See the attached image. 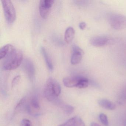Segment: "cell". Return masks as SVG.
Segmentation results:
<instances>
[{"instance_id": "obj_1", "label": "cell", "mask_w": 126, "mask_h": 126, "mask_svg": "<svg viewBox=\"0 0 126 126\" xmlns=\"http://www.w3.org/2000/svg\"><path fill=\"white\" fill-rule=\"evenodd\" d=\"M44 95L48 101L56 103L61 92V88L59 82L53 78L48 79L44 89Z\"/></svg>"}, {"instance_id": "obj_2", "label": "cell", "mask_w": 126, "mask_h": 126, "mask_svg": "<svg viewBox=\"0 0 126 126\" xmlns=\"http://www.w3.org/2000/svg\"><path fill=\"white\" fill-rule=\"evenodd\" d=\"M3 63V69L12 70L18 67L22 62L23 55L21 50L14 49L6 56Z\"/></svg>"}, {"instance_id": "obj_3", "label": "cell", "mask_w": 126, "mask_h": 126, "mask_svg": "<svg viewBox=\"0 0 126 126\" xmlns=\"http://www.w3.org/2000/svg\"><path fill=\"white\" fill-rule=\"evenodd\" d=\"M5 17L8 22L13 23L16 18V12L12 2L10 0H1Z\"/></svg>"}, {"instance_id": "obj_4", "label": "cell", "mask_w": 126, "mask_h": 126, "mask_svg": "<svg viewBox=\"0 0 126 126\" xmlns=\"http://www.w3.org/2000/svg\"><path fill=\"white\" fill-rule=\"evenodd\" d=\"M110 26L113 29L120 30L126 28V16L119 14H113L109 19Z\"/></svg>"}, {"instance_id": "obj_5", "label": "cell", "mask_w": 126, "mask_h": 126, "mask_svg": "<svg viewBox=\"0 0 126 126\" xmlns=\"http://www.w3.org/2000/svg\"><path fill=\"white\" fill-rule=\"evenodd\" d=\"M54 2V0H40L39 8L40 16L43 18L46 19L48 17Z\"/></svg>"}, {"instance_id": "obj_6", "label": "cell", "mask_w": 126, "mask_h": 126, "mask_svg": "<svg viewBox=\"0 0 126 126\" xmlns=\"http://www.w3.org/2000/svg\"><path fill=\"white\" fill-rule=\"evenodd\" d=\"M40 109V106L36 95H33L28 100V107L27 111L29 113L32 115H36Z\"/></svg>"}, {"instance_id": "obj_7", "label": "cell", "mask_w": 126, "mask_h": 126, "mask_svg": "<svg viewBox=\"0 0 126 126\" xmlns=\"http://www.w3.org/2000/svg\"><path fill=\"white\" fill-rule=\"evenodd\" d=\"M112 39L105 36H97L91 39L90 43L93 46L96 47H103L112 42Z\"/></svg>"}, {"instance_id": "obj_8", "label": "cell", "mask_w": 126, "mask_h": 126, "mask_svg": "<svg viewBox=\"0 0 126 126\" xmlns=\"http://www.w3.org/2000/svg\"><path fill=\"white\" fill-rule=\"evenodd\" d=\"M72 50L73 53L71 58V62L73 64H77L81 60L84 51L81 48L76 45L73 46Z\"/></svg>"}, {"instance_id": "obj_9", "label": "cell", "mask_w": 126, "mask_h": 126, "mask_svg": "<svg viewBox=\"0 0 126 126\" xmlns=\"http://www.w3.org/2000/svg\"><path fill=\"white\" fill-rule=\"evenodd\" d=\"M23 66L29 79L32 80L34 77L35 69L33 64L31 60L29 59H25L23 63Z\"/></svg>"}, {"instance_id": "obj_10", "label": "cell", "mask_w": 126, "mask_h": 126, "mask_svg": "<svg viewBox=\"0 0 126 126\" xmlns=\"http://www.w3.org/2000/svg\"><path fill=\"white\" fill-rule=\"evenodd\" d=\"M82 77V76H75L65 77L63 79V83L64 86L67 87H77Z\"/></svg>"}, {"instance_id": "obj_11", "label": "cell", "mask_w": 126, "mask_h": 126, "mask_svg": "<svg viewBox=\"0 0 126 126\" xmlns=\"http://www.w3.org/2000/svg\"><path fill=\"white\" fill-rule=\"evenodd\" d=\"M28 98L25 97L23 98L18 102L15 107V113H18L22 111H26L28 106Z\"/></svg>"}, {"instance_id": "obj_12", "label": "cell", "mask_w": 126, "mask_h": 126, "mask_svg": "<svg viewBox=\"0 0 126 126\" xmlns=\"http://www.w3.org/2000/svg\"><path fill=\"white\" fill-rule=\"evenodd\" d=\"M98 103L100 107L106 110H113L115 109L116 105L112 102L107 99L99 100Z\"/></svg>"}, {"instance_id": "obj_13", "label": "cell", "mask_w": 126, "mask_h": 126, "mask_svg": "<svg viewBox=\"0 0 126 126\" xmlns=\"http://www.w3.org/2000/svg\"><path fill=\"white\" fill-rule=\"evenodd\" d=\"M14 49L13 46L11 44H7L1 47L0 50V59L1 60L6 57Z\"/></svg>"}, {"instance_id": "obj_14", "label": "cell", "mask_w": 126, "mask_h": 126, "mask_svg": "<svg viewBox=\"0 0 126 126\" xmlns=\"http://www.w3.org/2000/svg\"><path fill=\"white\" fill-rule=\"evenodd\" d=\"M40 51H41V53L42 54L44 59H45L46 64H47V66L49 70L51 71H53V63H52L51 60L48 56V54L47 53L46 50H45L44 47H41V48H40Z\"/></svg>"}, {"instance_id": "obj_15", "label": "cell", "mask_w": 126, "mask_h": 126, "mask_svg": "<svg viewBox=\"0 0 126 126\" xmlns=\"http://www.w3.org/2000/svg\"><path fill=\"white\" fill-rule=\"evenodd\" d=\"M75 35V31L72 27H69L66 29L64 34L65 41L67 43L71 42Z\"/></svg>"}, {"instance_id": "obj_16", "label": "cell", "mask_w": 126, "mask_h": 126, "mask_svg": "<svg viewBox=\"0 0 126 126\" xmlns=\"http://www.w3.org/2000/svg\"><path fill=\"white\" fill-rule=\"evenodd\" d=\"M60 107L62 108L64 111L67 114H71L74 110V108L73 106L69 105L66 104L63 102L60 105Z\"/></svg>"}, {"instance_id": "obj_17", "label": "cell", "mask_w": 126, "mask_h": 126, "mask_svg": "<svg viewBox=\"0 0 126 126\" xmlns=\"http://www.w3.org/2000/svg\"><path fill=\"white\" fill-rule=\"evenodd\" d=\"M89 85V81L86 77H82L81 79L78 84L77 88H84L87 87Z\"/></svg>"}, {"instance_id": "obj_18", "label": "cell", "mask_w": 126, "mask_h": 126, "mask_svg": "<svg viewBox=\"0 0 126 126\" xmlns=\"http://www.w3.org/2000/svg\"><path fill=\"white\" fill-rule=\"evenodd\" d=\"M99 118L101 122L104 126H108L109 125V122L107 116L104 113H101L99 115Z\"/></svg>"}, {"instance_id": "obj_19", "label": "cell", "mask_w": 126, "mask_h": 126, "mask_svg": "<svg viewBox=\"0 0 126 126\" xmlns=\"http://www.w3.org/2000/svg\"><path fill=\"white\" fill-rule=\"evenodd\" d=\"M73 126H85V124L80 117L75 116Z\"/></svg>"}, {"instance_id": "obj_20", "label": "cell", "mask_w": 126, "mask_h": 126, "mask_svg": "<svg viewBox=\"0 0 126 126\" xmlns=\"http://www.w3.org/2000/svg\"><path fill=\"white\" fill-rule=\"evenodd\" d=\"M74 121V117L70 119L65 123L62 124L58 126H73Z\"/></svg>"}, {"instance_id": "obj_21", "label": "cell", "mask_w": 126, "mask_h": 126, "mask_svg": "<svg viewBox=\"0 0 126 126\" xmlns=\"http://www.w3.org/2000/svg\"><path fill=\"white\" fill-rule=\"evenodd\" d=\"M20 77L19 76H16L12 80V82L11 86L12 88H13V87L16 85V84L18 83V82L19 81L20 79Z\"/></svg>"}, {"instance_id": "obj_22", "label": "cell", "mask_w": 126, "mask_h": 126, "mask_svg": "<svg viewBox=\"0 0 126 126\" xmlns=\"http://www.w3.org/2000/svg\"><path fill=\"white\" fill-rule=\"evenodd\" d=\"M21 126H32L31 122L28 119H23L21 122Z\"/></svg>"}, {"instance_id": "obj_23", "label": "cell", "mask_w": 126, "mask_h": 126, "mask_svg": "<svg viewBox=\"0 0 126 126\" xmlns=\"http://www.w3.org/2000/svg\"><path fill=\"white\" fill-rule=\"evenodd\" d=\"M86 23L84 22H82L80 23L79 24V27L81 30H84L86 28Z\"/></svg>"}, {"instance_id": "obj_24", "label": "cell", "mask_w": 126, "mask_h": 126, "mask_svg": "<svg viewBox=\"0 0 126 126\" xmlns=\"http://www.w3.org/2000/svg\"><path fill=\"white\" fill-rule=\"evenodd\" d=\"M90 126H101V125H99L98 123H95V122H92Z\"/></svg>"}, {"instance_id": "obj_25", "label": "cell", "mask_w": 126, "mask_h": 126, "mask_svg": "<svg viewBox=\"0 0 126 126\" xmlns=\"http://www.w3.org/2000/svg\"></svg>"}]
</instances>
